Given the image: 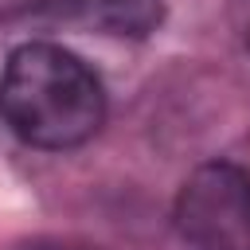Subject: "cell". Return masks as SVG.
Returning a JSON list of instances; mask_svg holds the SVG:
<instances>
[{
	"label": "cell",
	"mask_w": 250,
	"mask_h": 250,
	"mask_svg": "<svg viewBox=\"0 0 250 250\" xmlns=\"http://www.w3.org/2000/svg\"><path fill=\"white\" fill-rule=\"evenodd\" d=\"M0 113L8 129L35 148H74L105 121L98 74L55 43H23L0 78Z\"/></svg>",
	"instance_id": "cell-1"
},
{
	"label": "cell",
	"mask_w": 250,
	"mask_h": 250,
	"mask_svg": "<svg viewBox=\"0 0 250 250\" xmlns=\"http://www.w3.org/2000/svg\"><path fill=\"white\" fill-rule=\"evenodd\" d=\"M176 227L195 250H250V172L195 168L176 195Z\"/></svg>",
	"instance_id": "cell-2"
},
{
	"label": "cell",
	"mask_w": 250,
	"mask_h": 250,
	"mask_svg": "<svg viewBox=\"0 0 250 250\" xmlns=\"http://www.w3.org/2000/svg\"><path fill=\"white\" fill-rule=\"evenodd\" d=\"M82 20L113 31V35H145L160 20V4L152 0H66Z\"/></svg>",
	"instance_id": "cell-3"
},
{
	"label": "cell",
	"mask_w": 250,
	"mask_h": 250,
	"mask_svg": "<svg viewBox=\"0 0 250 250\" xmlns=\"http://www.w3.org/2000/svg\"><path fill=\"white\" fill-rule=\"evenodd\" d=\"M23 250H90V246H74V242H62V238H35Z\"/></svg>",
	"instance_id": "cell-4"
},
{
	"label": "cell",
	"mask_w": 250,
	"mask_h": 250,
	"mask_svg": "<svg viewBox=\"0 0 250 250\" xmlns=\"http://www.w3.org/2000/svg\"><path fill=\"white\" fill-rule=\"evenodd\" d=\"M246 43H250V31H246Z\"/></svg>",
	"instance_id": "cell-5"
}]
</instances>
